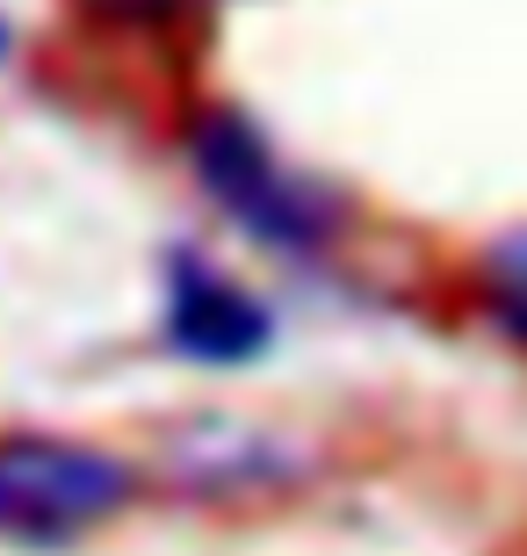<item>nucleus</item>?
<instances>
[{
  "mask_svg": "<svg viewBox=\"0 0 527 556\" xmlns=\"http://www.w3.org/2000/svg\"><path fill=\"white\" fill-rule=\"evenodd\" d=\"M188 160L196 181L210 188V203L275 253H318L340 231V195L275 152L239 109H203L188 124Z\"/></svg>",
  "mask_w": 527,
  "mask_h": 556,
  "instance_id": "obj_1",
  "label": "nucleus"
},
{
  "mask_svg": "<svg viewBox=\"0 0 527 556\" xmlns=\"http://www.w3.org/2000/svg\"><path fill=\"white\" fill-rule=\"evenodd\" d=\"M138 492L130 463L65 433H0V542L51 549L123 514Z\"/></svg>",
  "mask_w": 527,
  "mask_h": 556,
  "instance_id": "obj_2",
  "label": "nucleus"
},
{
  "mask_svg": "<svg viewBox=\"0 0 527 556\" xmlns=\"http://www.w3.org/2000/svg\"><path fill=\"white\" fill-rule=\"evenodd\" d=\"M275 326L267 311L246 296L239 282H224L203 253H174L166 261V348L203 362V369H239V362H261Z\"/></svg>",
  "mask_w": 527,
  "mask_h": 556,
  "instance_id": "obj_3",
  "label": "nucleus"
},
{
  "mask_svg": "<svg viewBox=\"0 0 527 556\" xmlns=\"http://www.w3.org/2000/svg\"><path fill=\"white\" fill-rule=\"evenodd\" d=\"M477 289H485L491 326L513 332V340L527 348V231H506V239L485 253V268H477Z\"/></svg>",
  "mask_w": 527,
  "mask_h": 556,
  "instance_id": "obj_4",
  "label": "nucleus"
},
{
  "mask_svg": "<svg viewBox=\"0 0 527 556\" xmlns=\"http://www.w3.org/2000/svg\"><path fill=\"white\" fill-rule=\"evenodd\" d=\"M0 51H8V22H0Z\"/></svg>",
  "mask_w": 527,
  "mask_h": 556,
  "instance_id": "obj_5",
  "label": "nucleus"
}]
</instances>
